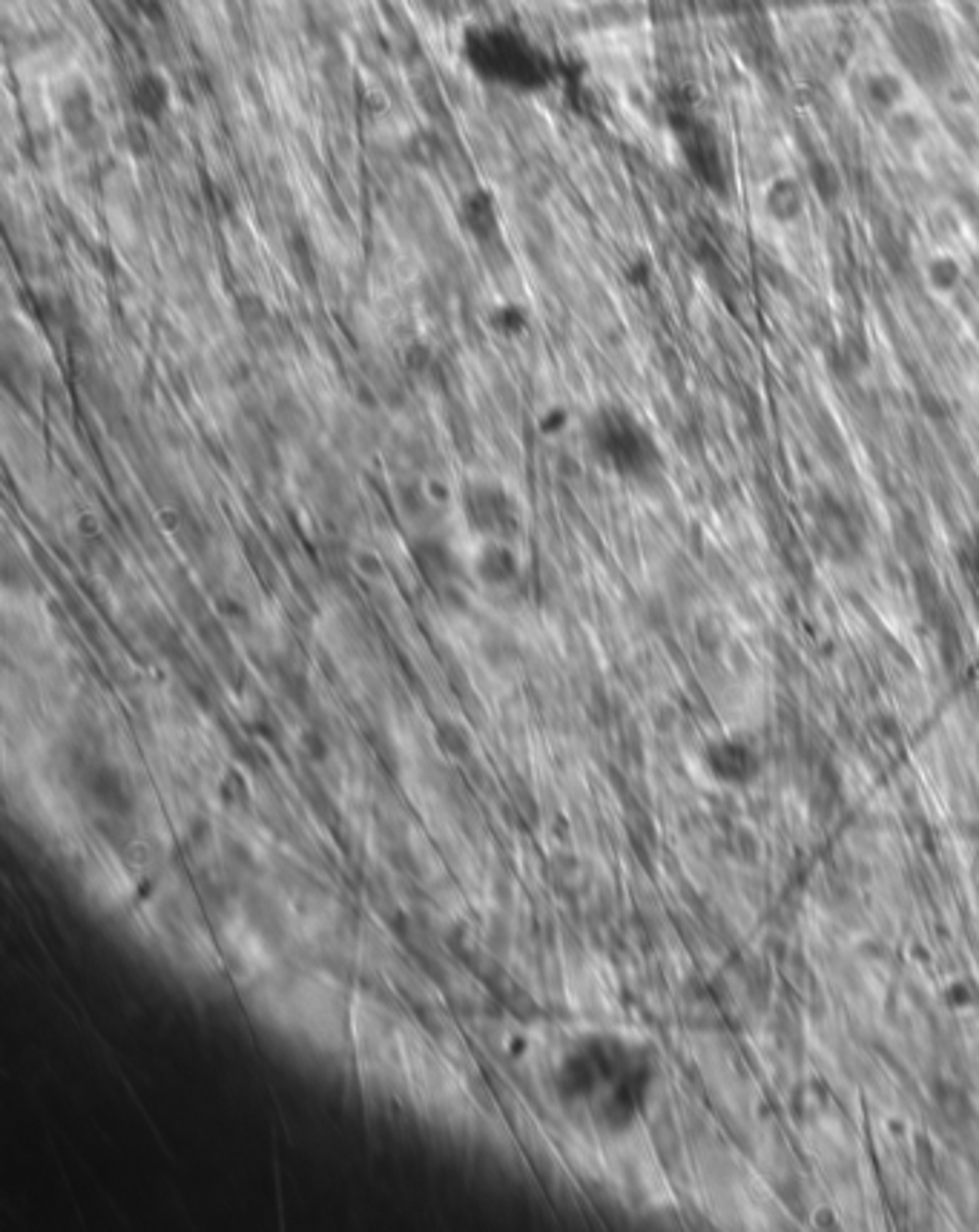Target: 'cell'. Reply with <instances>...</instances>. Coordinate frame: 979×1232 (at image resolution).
<instances>
[{
	"instance_id": "cell-4",
	"label": "cell",
	"mask_w": 979,
	"mask_h": 1232,
	"mask_svg": "<svg viewBox=\"0 0 979 1232\" xmlns=\"http://www.w3.org/2000/svg\"><path fill=\"white\" fill-rule=\"evenodd\" d=\"M922 279L936 299L957 297L965 285V262L960 250L930 247V253L922 259Z\"/></svg>"
},
{
	"instance_id": "cell-2",
	"label": "cell",
	"mask_w": 979,
	"mask_h": 1232,
	"mask_svg": "<svg viewBox=\"0 0 979 1232\" xmlns=\"http://www.w3.org/2000/svg\"><path fill=\"white\" fill-rule=\"evenodd\" d=\"M466 517L469 526L486 535L489 541H503L517 526V514L508 494L491 486H477L466 494Z\"/></svg>"
},
{
	"instance_id": "cell-3",
	"label": "cell",
	"mask_w": 979,
	"mask_h": 1232,
	"mask_svg": "<svg viewBox=\"0 0 979 1232\" xmlns=\"http://www.w3.org/2000/svg\"><path fill=\"white\" fill-rule=\"evenodd\" d=\"M704 764H707L710 776H713L718 785H730V788H744V785H750V782L758 776V767H761L758 753H755L747 741H735V739L716 741V744L707 750Z\"/></svg>"
},
{
	"instance_id": "cell-1",
	"label": "cell",
	"mask_w": 979,
	"mask_h": 1232,
	"mask_svg": "<svg viewBox=\"0 0 979 1232\" xmlns=\"http://www.w3.org/2000/svg\"><path fill=\"white\" fill-rule=\"evenodd\" d=\"M658 1060L635 1038L595 1032L563 1048L551 1066V1092L572 1120L601 1135L638 1126L652 1101Z\"/></svg>"
},
{
	"instance_id": "cell-6",
	"label": "cell",
	"mask_w": 979,
	"mask_h": 1232,
	"mask_svg": "<svg viewBox=\"0 0 979 1232\" xmlns=\"http://www.w3.org/2000/svg\"><path fill=\"white\" fill-rule=\"evenodd\" d=\"M764 207H767V213L776 222H782V225L793 222V219L801 216V210H804L801 187L793 179H776L773 185H767V190H764Z\"/></svg>"
},
{
	"instance_id": "cell-7",
	"label": "cell",
	"mask_w": 979,
	"mask_h": 1232,
	"mask_svg": "<svg viewBox=\"0 0 979 1232\" xmlns=\"http://www.w3.org/2000/svg\"><path fill=\"white\" fill-rule=\"evenodd\" d=\"M885 123H888V132L896 138V141H902V144H922L925 141V135H927V123L925 119L919 116L917 110H911L908 104L905 107H899V110H893L891 116H885Z\"/></svg>"
},
{
	"instance_id": "cell-5",
	"label": "cell",
	"mask_w": 979,
	"mask_h": 1232,
	"mask_svg": "<svg viewBox=\"0 0 979 1232\" xmlns=\"http://www.w3.org/2000/svg\"><path fill=\"white\" fill-rule=\"evenodd\" d=\"M861 92L864 101L879 110L882 116H891L893 110L908 104V89H905V78L893 69H873L861 78Z\"/></svg>"
},
{
	"instance_id": "cell-8",
	"label": "cell",
	"mask_w": 979,
	"mask_h": 1232,
	"mask_svg": "<svg viewBox=\"0 0 979 1232\" xmlns=\"http://www.w3.org/2000/svg\"><path fill=\"white\" fill-rule=\"evenodd\" d=\"M132 101L144 116H158L167 104V87L156 75H144L132 87Z\"/></svg>"
}]
</instances>
